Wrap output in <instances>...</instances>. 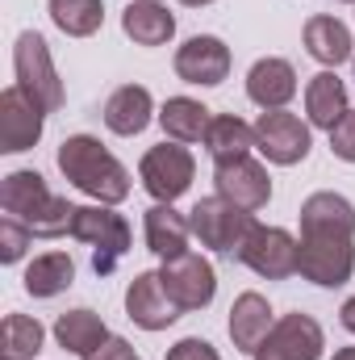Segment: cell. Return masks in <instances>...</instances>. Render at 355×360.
<instances>
[{
    "mask_svg": "<svg viewBox=\"0 0 355 360\" xmlns=\"http://www.w3.org/2000/svg\"><path fill=\"white\" fill-rule=\"evenodd\" d=\"M0 205L8 218L25 222L38 239H59V235H72V218H76V205L67 197H55L46 188L42 172H29V168H17L0 180Z\"/></svg>",
    "mask_w": 355,
    "mask_h": 360,
    "instance_id": "6da1fadb",
    "label": "cell"
},
{
    "mask_svg": "<svg viewBox=\"0 0 355 360\" xmlns=\"http://www.w3.org/2000/svg\"><path fill=\"white\" fill-rule=\"evenodd\" d=\"M59 172L72 180L80 193L96 197L100 205H117V201L130 197L126 164L113 151H105V143L92 139V134H72V139L59 143Z\"/></svg>",
    "mask_w": 355,
    "mask_h": 360,
    "instance_id": "7a4b0ae2",
    "label": "cell"
},
{
    "mask_svg": "<svg viewBox=\"0 0 355 360\" xmlns=\"http://www.w3.org/2000/svg\"><path fill=\"white\" fill-rule=\"evenodd\" d=\"M188 226H192V235L201 239V248L239 260L243 248H247V239H251V231H255L260 222H255L251 210H239V205L226 201V197H201V201L188 210Z\"/></svg>",
    "mask_w": 355,
    "mask_h": 360,
    "instance_id": "3957f363",
    "label": "cell"
},
{
    "mask_svg": "<svg viewBox=\"0 0 355 360\" xmlns=\"http://www.w3.org/2000/svg\"><path fill=\"white\" fill-rule=\"evenodd\" d=\"M72 239L96 248V252H92V269L105 276V272L117 269V260L130 252V222H126L113 205H76Z\"/></svg>",
    "mask_w": 355,
    "mask_h": 360,
    "instance_id": "277c9868",
    "label": "cell"
},
{
    "mask_svg": "<svg viewBox=\"0 0 355 360\" xmlns=\"http://www.w3.org/2000/svg\"><path fill=\"white\" fill-rule=\"evenodd\" d=\"M13 72H17V84L29 92L46 113L63 109V80L55 72V59H51V46L38 30H25L17 34V46H13Z\"/></svg>",
    "mask_w": 355,
    "mask_h": 360,
    "instance_id": "5b68a950",
    "label": "cell"
},
{
    "mask_svg": "<svg viewBox=\"0 0 355 360\" xmlns=\"http://www.w3.org/2000/svg\"><path fill=\"white\" fill-rule=\"evenodd\" d=\"M138 176H142V188L155 197V201H176L192 188V176H196V160L184 143H172L163 139L159 147H151L138 164Z\"/></svg>",
    "mask_w": 355,
    "mask_h": 360,
    "instance_id": "8992f818",
    "label": "cell"
},
{
    "mask_svg": "<svg viewBox=\"0 0 355 360\" xmlns=\"http://www.w3.org/2000/svg\"><path fill=\"white\" fill-rule=\"evenodd\" d=\"M297 272L322 289L347 285L355 272V239L351 235H301V269Z\"/></svg>",
    "mask_w": 355,
    "mask_h": 360,
    "instance_id": "52a82bcc",
    "label": "cell"
},
{
    "mask_svg": "<svg viewBox=\"0 0 355 360\" xmlns=\"http://www.w3.org/2000/svg\"><path fill=\"white\" fill-rule=\"evenodd\" d=\"M255 147L264 151L267 164L293 168V164H301V160L309 155L314 139H309V126H305L297 113H288V109H267V113H260V122H255Z\"/></svg>",
    "mask_w": 355,
    "mask_h": 360,
    "instance_id": "ba28073f",
    "label": "cell"
},
{
    "mask_svg": "<svg viewBox=\"0 0 355 360\" xmlns=\"http://www.w3.org/2000/svg\"><path fill=\"white\" fill-rule=\"evenodd\" d=\"M239 264H247L264 281H284L301 269V239H293L284 226H255Z\"/></svg>",
    "mask_w": 355,
    "mask_h": 360,
    "instance_id": "9c48e42d",
    "label": "cell"
},
{
    "mask_svg": "<svg viewBox=\"0 0 355 360\" xmlns=\"http://www.w3.org/2000/svg\"><path fill=\"white\" fill-rule=\"evenodd\" d=\"M42 126H46V109L21 84H8L0 92V151L4 155L29 151L42 139Z\"/></svg>",
    "mask_w": 355,
    "mask_h": 360,
    "instance_id": "30bf717a",
    "label": "cell"
},
{
    "mask_svg": "<svg viewBox=\"0 0 355 360\" xmlns=\"http://www.w3.org/2000/svg\"><path fill=\"white\" fill-rule=\"evenodd\" d=\"M326 348V335L318 327V319L309 314H284L272 323L267 340L255 348V360H318Z\"/></svg>",
    "mask_w": 355,
    "mask_h": 360,
    "instance_id": "8fae6325",
    "label": "cell"
},
{
    "mask_svg": "<svg viewBox=\"0 0 355 360\" xmlns=\"http://www.w3.org/2000/svg\"><path fill=\"white\" fill-rule=\"evenodd\" d=\"M159 276H163V285H168V293H172V302H176L180 310H205L213 302V293H217V272L196 252H184L176 260H163Z\"/></svg>",
    "mask_w": 355,
    "mask_h": 360,
    "instance_id": "7c38bea8",
    "label": "cell"
},
{
    "mask_svg": "<svg viewBox=\"0 0 355 360\" xmlns=\"http://www.w3.org/2000/svg\"><path fill=\"white\" fill-rule=\"evenodd\" d=\"M126 314L142 331H168L184 310L172 302V293H168L159 272H138L130 281V289H126Z\"/></svg>",
    "mask_w": 355,
    "mask_h": 360,
    "instance_id": "4fadbf2b",
    "label": "cell"
},
{
    "mask_svg": "<svg viewBox=\"0 0 355 360\" xmlns=\"http://www.w3.org/2000/svg\"><path fill=\"white\" fill-rule=\"evenodd\" d=\"M172 68H176V76L184 84L213 89V84H222L230 76V46L222 38H213V34H196L176 51Z\"/></svg>",
    "mask_w": 355,
    "mask_h": 360,
    "instance_id": "5bb4252c",
    "label": "cell"
},
{
    "mask_svg": "<svg viewBox=\"0 0 355 360\" xmlns=\"http://www.w3.org/2000/svg\"><path fill=\"white\" fill-rule=\"evenodd\" d=\"M213 188H217V197H226L239 210L255 214V210H264L267 197H272V176H267L264 164H255L251 155H243V160H230V164L213 168Z\"/></svg>",
    "mask_w": 355,
    "mask_h": 360,
    "instance_id": "9a60e30c",
    "label": "cell"
},
{
    "mask_svg": "<svg viewBox=\"0 0 355 360\" xmlns=\"http://www.w3.org/2000/svg\"><path fill=\"white\" fill-rule=\"evenodd\" d=\"M301 235H351L355 239V205L343 193H314L301 201Z\"/></svg>",
    "mask_w": 355,
    "mask_h": 360,
    "instance_id": "2e32d148",
    "label": "cell"
},
{
    "mask_svg": "<svg viewBox=\"0 0 355 360\" xmlns=\"http://www.w3.org/2000/svg\"><path fill=\"white\" fill-rule=\"evenodd\" d=\"M247 96L260 105V109H284L293 96H297V72H293V63L288 59H276V55H267L260 59L251 72H247Z\"/></svg>",
    "mask_w": 355,
    "mask_h": 360,
    "instance_id": "e0dca14e",
    "label": "cell"
},
{
    "mask_svg": "<svg viewBox=\"0 0 355 360\" xmlns=\"http://www.w3.org/2000/svg\"><path fill=\"white\" fill-rule=\"evenodd\" d=\"M151 117H155V101H151V92L142 84H121L117 92H109V101H105V126L113 134H121V139L142 134L151 126Z\"/></svg>",
    "mask_w": 355,
    "mask_h": 360,
    "instance_id": "ac0fdd59",
    "label": "cell"
},
{
    "mask_svg": "<svg viewBox=\"0 0 355 360\" xmlns=\"http://www.w3.org/2000/svg\"><path fill=\"white\" fill-rule=\"evenodd\" d=\"M142 231H147V248L159 260H176V256L188 252L192 226H188V218L180 210H172V201H155L147 210V218H142Z\"/></svg>",
    "mask_w": 355,
    "mask_h": 360,
    "instance_id": "d6986e66",
    "label": "cell"
},
{
    "mask_svg": "<svg viewBox=\"0 0 355 360\" xmlns=\"http://www.w3.org/2000/svg\"><path fill=\"white\" fill-rule=\"evenodd\" d=\"M121 30L138 46H168L172 34H176V17L159 0H130L126 13H121Z\"/></svg>",
    "mask_w": 355,
    "mask_h": 360,
    "instance_id": "ffe728a7",
    "label": "cell"
},
{
    "mask_svg": "<svg viewBox=\"0 0 355 360\" xmlns=\"http://www.w3.org/2000/svg\"><path fill=\"white\" fill-rule=\"evenodd\" d=\"M272 306H267L264 293H239L234 297V306H230V340H234V348L239 352H251L255 356V348L267 340V331H272Z\"/></svg>",
    "mask_w": 355,
    "mask_h": 360,
    "instance_id": "44dd1931",
    "label": "cell"
},
{
    "mask_svg": "<svg viewBox=\"0 0 355 360\" xmlns=\"http://www.w3.org/2000/svg\"><path fill=\"white\" fill-rule=\"evenodd\" d=\"M347 84L326 68V72H318L309 84H305V113H309V126H318V130H335L343 117H347Z\"/></svg>",
    "mask_w": 355,
    "mask_h": 360,
    "instance_id": "7402d4cb",
    "label": "cell"
},
{
    "mask_svg": "<svg viewBox=\"0 0 355 360\" xmlns=\"http://www.w3.org/2000/svg\"><path fill=\"white\" fill-rule=\"evenodd\" d=\"M351 30L339 21V17H330V13H318V17H309L305 21V51L322 63V68H339V63H347L355 51H351Z\"/></svg>",
    "mask_w": 355,
    "mask_h": 360,
    "instance_id": "603a6c76",
    "label": "cell"
},
{
    "mask_svg": "<svg viewBox=\"0 0 355 360\" xmlns=\"http://www.w3.org/2000/svg\"><path fill=\"white\" fill-rule=\"evenodd\" d=\"M209 122H213V113H209L201 101H192V96H168L163 109H159L163 134H168L172 143H184V147H188V143H205Z\"/></svg>",
    "mask_w": 355,
    "mask_h": 360,
    "instance_id": "cb8c5ba5",
    "label": "cell"
},
{
    "mask_svg": "<svg viewBox=\"0 0 355 360\" xmlns=\"http://www.w3.org/2000/svg\"><path fill=\"white\" fill-rule=\"evenodd\" d=\"M55 340H59V348L63 352H72V356H88L96 352L105 340H109V327H105V319L96 314V310H67V314H59L55 319Z\"/></svg>",
    "mask_w": 355,
    "mask_h": 360,
    "instance_id": "d4e9b609",
    "label": "cell"
},
{
    "mask_svg": "<svg viewBox=\"0 0 355 360\" xmlns=\"http://www.w3.org/2000/svg\"><path fill=\"white\" fill-rule=\"evenodd\" d=\"M251 147H255V126H247L234 113H213L209 134H205V151L213 155V164L243 160V155H251Z\"/></svg>",
    "mask_w": 355,
    "mask_h": 360,
    "instance_id": "484cf974",
    "label": "cell"
},
{
    "mask_svg": "<svg viewBox=\"0 0 355 360\" xmlns=\"http://www.w3.org/2000/svg\"><path fill=\"white\" fill-rule=\"evenodd\" d=\"M76 281V264L67 252H46L25 269V293L29 297H59L63 289H72Z\"/></svg>",
    "mask_w": 355,
    "mask_h": 360,
    "instance_id": "4316f807",
    "label": "cell"
},
{
    "mask_svg": "<svg viewBox=\"0 0 355 360\" xmlns=\"http://www.w3.org/2000/svg\"><path fill=\"white\" fill-rule=\"evenodd\" d=\"M51 21L67 38H92L105 25V0H51Z\"/></svg>",
    "mask_w": 355,
    "mask_h": 360,
    "instance_id": "83f0119b",
    "label": "cell"
},
{
    "mask_svg": "<svg viewBox=\"0 0 355 360\" xmlns=\"http://www.w3.org/2000/svg\"><path fill=\"white\" fill-rule=\"evenodd\" d=\"M42 340H46V331L29 314H8L4 327H0V344H4L0 352H4V360H34L42 352Z\"/></svg>",
    "mask_w": 355,
    "mask_h": 360,
    "instance_id": "f1b7e54d",
    "label": "cell"
},
{
    "mask_svg": "<svg viewBox=\"0 0 355 360\" xmlns=\"http://www.w3.org/2000/svg\"><path fill=\"white\" fill-rule=\"evenodd\" d=\"M29 239H34V231L25 226V222H17V218H0V264H17L21 256H25V248H29Z\"/></svg>",
    "mask_w": 355,
    "mask_h": 360,
    "instance_id": "f546056e",
    "label": "cell"
},
{
    "mask_svg": "<svg viewBox=\"0 0 355 360\" xmlns=\"http://www.w3.org/2000/svg\"><path fill=\"white\" fill-rule=\"evenodd\" d=\"M330 151L343 164H355V109H347V117L330 130Z\"/></svg>",
    "mask_w": 355,
    "mask_h": 360,
    "instance_id": "4dcf8cb0",
    "label": "cell"
},
{
    "mask_svg": "<svg viewBox=\"0 0 355 360\" xmlns=\"http://www.w3.org/2000/svg\"><path fill=\"white\" fill-rule=\"evenodd\" d=\"M168 360H222V356H217V348H213L209 340L188 335V340H180V344L168 348Z\"/></svg>",
    "mask_w": 355,
    "mask_h": 360,
    "instance_id": "1f68e13d",
    "label": "cell"
},
{
    "mask_svg": "<svg viewBox=\"0 0 355 360\" xmlns=\"http://www.w3.org/2000/svg\"><path fill=\"white\" fill-rule=\"evenodd\" d=\"M84 360H138V356H134V348H130L121 335H109V340H105L96 352H88Z\"/></svg>",
    "mask_w": 355,
    "mask_h": 360,
    "instance_id": "d6a6232c",
    "label": "cell"
},
{
    "mask_svg": "<svg viewBox=\"0 0 355 360\" xmlns=\"http://www.w3.org/2000/svg\"><path fill=\"white\" fill-rule=\"evenodd\" d=\"M339 319H343V327H347V331L355 335V297H347V302H343V310H339Z\"/></svg>",
    "mask_w": 355,
    "mask_h": 360,
    "instance_id": "836d02e7",
    "label": "cell"
},
{
    "mask_svg": "<svg viewBox=\"0 0 355 360\" xmlns=\"http://www.w3.org/2000/svg\"><path fill=\"white\" fill-rule=\"evenodd\" d=\"M335 360H355V348H339V352H335Z\"/></svg>",
    "mask_w": 355,
    "mask_h": 360,
    "instance_id": "e575fe53",
    "label": "cell"
},
{
    "mask_svg": "<svg viewBox=\"0 0 355 360\" xmlns=\"http://www.w3.org/2000/svg\"><path fill=\"white\" fill-rule=\"evenodd\" d=\"M180 4H188V8H205V4H213V0H180Z\"/></svg>",
    "mask_w": 355,
    "mask_h": 360,
    "instance_id": "d590c367",
    "label": "cell"
},
{
    "mask_svg": "<svg viewBox=\"0 0 355 360\" xmlns=\"http://www.w3.org/2000/svg\"><path fill=\"white\" fill-rule=\"evenodd\" d=\"M343 4H355V0H343Z\"/></svg>",
    "mask_w": 355,
    "mask_h": 360,
    "instance_id": "8d00e7d4",
    "label": "cell"
}]
</instances>
